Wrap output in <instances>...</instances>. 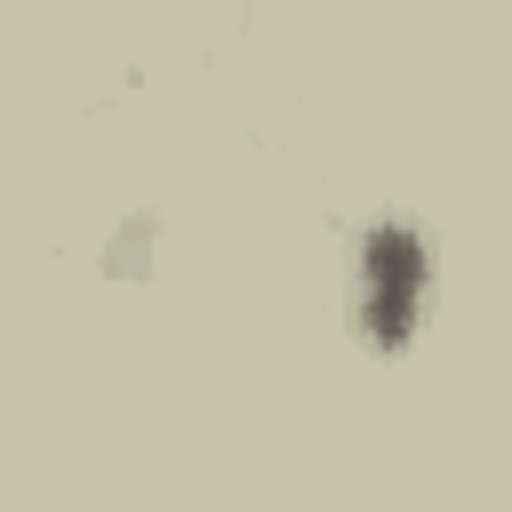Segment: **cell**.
<instances>
[{"label":"cell","mask_w":512,"mask_h":512,"mask_svg":"<svg viewBox=\"0 0 512 512\" xmlns=\"http://www.w3.org/2000/svg\"><path fill=\"white\" fill-rule=\"evenodd\" d=\"M368 272H376V296H416V280H424L416 240L408 232H376L368 240Z\"/></svg>","instance_id":"1"}]
</instances>
